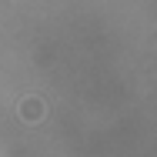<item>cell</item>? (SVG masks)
I'll return each mask as SVG.
<instances>
[{
    "label": "cell",
    "instance_id": "cell-1",
    "mask_svg": "<svg viewBox=\"0 0 157 157\" xmlns=\"http://www.w3.org/2000/svg\"><path fill=\"white\" fill-rule=\"evenodd\" d=\"M17 110H20V117H24L27 124H37V121L44 117V104H40V97H24Z\"/></svg>",
    "mask_w": 157,
    "mask_h": 157
}]
</instances>
